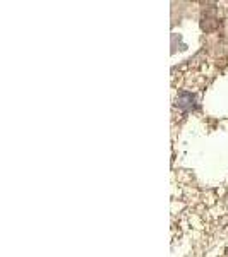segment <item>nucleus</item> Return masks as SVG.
Returning <instances> with one entry per match:
<instances>
[]
</instances>
